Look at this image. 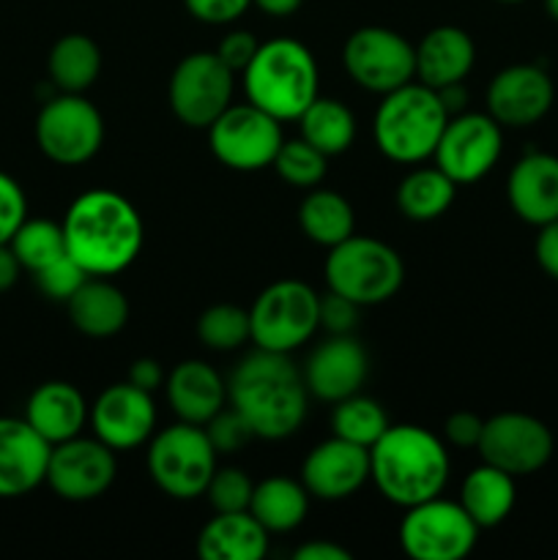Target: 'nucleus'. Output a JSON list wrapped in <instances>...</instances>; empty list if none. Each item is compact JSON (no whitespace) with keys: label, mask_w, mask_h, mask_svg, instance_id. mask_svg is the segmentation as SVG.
Returning <instances> with one entry per match:
<instances>
[{"label":"nucleus","mask_w":558,"mask_h":560,"mask_svg":"<svg viewBox=\"0 0 558 560\" xmlns=\"http://www.w3.org/2000/svg\"><path fill=\"white\" fill-rule=\"evenodd\" d=\"M514 501H518L514 476L496 465L481 463L479 468L468 470L460 485V506L479 525V530L501 525L512 514Z\"/></svg>","instance_id":"obj_28"},{"label":"nucleus","mask_w":558,"mask_h":560,"mask_svg":"<svg viewBox=\"0 0 558 560\" xmlns=\"http://www.w3.org/2000/svg\"><path fill=\"white\" fill-rule=\"evenodd\" d=\"M301 375L312 397L334 405L361 392L370 375V355L350 334H332L312 350Z\"/></svg>","instance_id":"obj_20"},{"label":"nucleus","mask_w":558,"mask_h":560,"mask_svg":"<svg viewBox=\"0 0 558 560\" xmlns=\"http://www.w3.org/2000/svg\"><path fill=\"white\" fill-rule=\"evenodd\" d=\"M405 266L397 252L370 235H350L326 257V284L359 306H377L403 288Z\"/></svg>","instance_id":"obj_6"},{"label":"nucleus","mask_w":558,"mask_h":560,"mask_svg":"<svg viewBox=\"0 0 558 560\" xmlns=\"http://www.w3.org/2000/svg\"><path fill=\"white\" fill-rule=\"evenodd\" d=\"M481 430H485V419H479L470 410H460V413H452L443 424V435L452 446L457 448H476L479 446Z\"/></svg>","instance_id":"obj_45"},{"label":"nucleus","mask_w":558,"mask_h":560,"mask_svg":"<svg viewBox=\"0 0 558 560\" xmlns=\"http://www.w3.org/2000/svg\"><path fill=\"white\" fill-rule=\"evenodd\" d=\"M556 88L542 66L514 63L498 71L487 85V113L509 129L534 126L550 113Z\"/></svg>","instance_id":"obj_18"},{"label":"nucleus","mask_w":558,"mask_h":560,"mask_svg":"<svg viewBox=\"0 0 558 560\" xmlns=\"http://www.w3.org/2000/svg\"><path fill=\"white\" fill-rule=\"evenodd\" d=\"M359 304L328 290L326 295H321V328H326L328 334H350L359 320Z\"/></svg>","instance_id":"obj_42"},{"label":"nucleus","mask_w":558,"mask_h":560,"mask_svg":"<svg viewBox=\"0 0 558 560\" xmlns=\"http://www.w3.org/2000/svg\"><path fill=\"white\" fill-rule=\"evenodd\" d=\"M342 66L356 85L383 96L416 80V47L392 27L367 25L345 42Z\"/></svg>","instance_id":"obj_11"},{"label":"nucleus","mask_w":558,"mask_h":560,"mask_svg":"<svg viewBox=\"0 0 558 560\" xmlns=\"http://www.w3.org/2000/svg\"><path fill=\"white\" fill-rule=\"evenodd\" d=\"M129 383H135L142 392H156L164 383V370L156 359H137L129 370Z\"/></svg>","instance_id":"obj_47"},{"label":"nucleus","mask_w":558,"mask_h":560,"mask_svg":"<svg viewBox=\"0 0 558 560\" xmlns=\"http://www.w3.org/2000/svg\"><path fill=\"white\" fill-rule=\"evenodd\" d=\"M27 219V197L22 186L0 170V246L9 244Z\"/></svg>","instance_id":"obj_41"},{"label":"nucleus","mask_w":558,"mask_h":560,"mask_svg":"<svg viewBox=\"0 0 558 560\" xmlns=\"http://www.w3.org/2000/svg\"><path fill=\"white\" fill-rule=\"evenodd\" d=\"M115 474H118V465H115L113 448L96 435H77L55 443L49 452L44 485L63 501L85 503L102 498L113 487Z\"/></svg>","instance_id":"obj_16"},{"label":"nucleus","mask_w":558,"mask_h":560,"mask_svg":"<svg viewBox=\"0 0 558 560\" xmlns=\"http://www.w3.org/2000/svg\"><path fill=\"white\" fill-rule=\"evenodd\" d=\"M545 9L550 14V20L558 22V0H545Z\"/></svg>","instance_id":"obj_52"},{"label":"nucleus","mask_w":558,"mask_h":560,"mask_svg":"<svg viewBox=\"0 0 558 560\" xmlns=\"http://www.w3.org/2000/svg\"><path fill=\"white\" fill-rule=\"evenodd\" d=\"M88 416L91 408L82 392L66 381L42 383L25 405V421L49 446L80 435L82 427L88 424Z\"/></svg>","instance_id":"obj_24"},{"label":"nucleus","mask_w":558,"mask_h":560,"mask_svg":"<svg viewBox=\"0 0 558 560\" xmlns=\"http://www.w3.org/2000/svg\"><path fill=\"white\" fill-rule=\"evenodd\" d=\"M217 470V448L200 424L178 421L162 432H153L148 443V474L164 495L175 501H195L206 495V487Z\"/></svg>","instance_id":"obj_7"},{"label":"nucleus","mask_w":558,"mask_h":560,"mask_svg":"<svg viewBox=\"0 0 558 560\" xmlns=\"http://www.w3.org/2000/svg\"><path fill=\"white\" fill-rule=\"evenodd\" d=\"M197 337L208 350L230 353V350L244 348L252 342L249 310H241L235 304H213L197 320Z\"/></svg>","instance_id":"obj_36"},{"label":"nucleus","mask_w":558,"mask_h":560,"mask_svg":"<svg viewBox=\"0 0 558 560\" xmlns=\"http://www.w3.org/2000/svg\"><path fill=\"white\" fill-rule=\"evenodd\" d=\"M503 151L501 124L490 113H457L446 120L438 140L435 167L454 184H476L498 164Z\"/></svg>","instance_id":"obj_14"},{"label":"nucleus","mask_w":558,"mask_h":560,"mask_svg":"<svg viewBox=\"0 0 558 560\" xmlns=\"http://www.w3.org/2000/svg\"><path fill=\"white\" fill-rule=\"evenodd\" d=\"M553 448L556 443L545 421L509 410L485 421L476 452L481 454V463L496 465L518 479V476H531L545 468L553 457Z\"/></svg>","instance_id":"obj_15"},{"label":"nucleus","mask_w":558,"mask_h":560,"mask_svg":"<svg viewBox=\"0 0 558 560\" xmlns=\"http://www.w3.org/2000/svg\"><path fill=\"white\" fill-rule=\"evenodd\" d=\"M476 63V44L463 27L438 25L416 44V80L427 88L463 82Z\"/></svg>","instance_id":"obj_23"},{"label":"nucleus","mask_w":558,"mask_h":560,"mask_svg":"<svg viewBox=\"0 0 558 560\" xmlns=\"http://www.w3.org/2000/svg\"><path fill=\"white\" fill-rule=\"evenodd\" d=\"M9 246L20 266L36 273L66 255L63 224L53 222V219H25L14 238L9 241Z\"/></svg>","instance_id":"obj_35"},{"label":"nucleus","mask_w":558,"mask_h":560,"mask_svg":"<svg viewBox=\"0 0 558 560\" xmlns=\"http://www.w3.org/2000/svg\"><path fill=\"white\" fill-rule=\"evenodd\" d=\"M301 137L326 156H339L356 140V118L342 102L317 96L299 118Z\"/></svg>","instance_id":"obj_33"},{"label":"nucleus","mask_w":558,"mask_h":560,"mask_svg":"<svg viewBox=\"0 0 558 560\" xmlns=\"http://www.w3.org/2000/svg\"><path fill=\"white\" fill-rule=\"evenodd\" d=\"M249 323L257 348L290 355L321 328V295L299 279H279L257 295Z\"/></svg>","instance_id":"obj_8"},{"label":"nucleus","mask_w":558,"mask_h":560,"mask_svg":"<svg viewBox=\"0 0 558 560\" xmlns=\"http://www.w3.org/2000/svg\"><path fill=\"white\" fill-rule=\"evenodd\" d=\"M202 430H206L208 441H211V446L217 448V454L241 452V448L255 438L252 427L246 424V419L233 408V405L219 410L213 419H208L206 424H202Z\"/></svg>","instance_id":"obj_40"},{"label":"nucleus","mask_w":558,"mask_h":560,"mask_svg":"<svg viewBox=\"0 0 558 560\" xmlns=\"http://www.w3.org/2000/svg\"><path fill=\"white\" fill-rule=\"evenodd\" d=\"M88 421L93 435L107 443L113 452H131L153 438L156 405L151 392H142L135 383H115L98 394Z\"/></svg>","instance_id":"obj_17"},{"label":"nucleus","mask_w":558,"mask_h":560,"mask_svg":"<svg viewBox=\"0 0 558 560\" xmlns=\"http://www.w3.org/2000/svg\"><path fill=\"white\" fill-rule=\"evenodd\" d=\"M310 509V492L301 481L288 476H268L255 485L249 514L268 534H290L299 528Z\"/></svg>","instance_id":"obj_29"},{"label":"nucleus","mask_w":558,"mask_h":560,"mask_svg":"<svg viewBox=\"0 0 558 560\" xmlns=\"http://www.w3.org/2000/svg\"><path fill=\"white\" fill-rule=\"evenodd\" d=\"M507 200L514 217L534 228L558 219V156L531 151L518 159L507 178Z\"/></svg>","instance_id":"obj_22"},{"label":"nucleus","mask_w":558,"mask_h":560,"mask_svg":"<svg viewBox=\"0 0 558 560\" xmlns=\"http://www.w3.org/2000/svg\"><path fill=\"white\" fill-rule=\"evenodd\" d=\"M38 151L60 167L91 162L104 142V118L82 93H58L36 118Z\"/></svg>","instance_id":"obj_9"},{"label":"nucleus","mask_w":558,"mask_h":560,"mask_svg":"<svg viewBox=\"0 0 558 560\" xmlns=\"http://www.w3.org/2000/svg\"><path fill=\"white\" fill-rule=\"evenodd\" d=\"M241 74L246 102L277 118L279 124L299 120L301 113L321 96L315 55L295 38H271L260 44Z\"/></svg>","instance_id":"obj_4"},{"label":"nucleus","mask_w":558,"mask_h":560,"mask_svg":"<svg viewBox=\"0 0 558 560\" xmlns=\"http://www.w3.org/2000/svg\"><path fill=\"white\" fill-rule=\"evenodd\" d=\"M438 98H441L443 109L449 113V118L457 113H465V102H468V93H465L463 82H454V85L438 88Z\"/></svg>","instance_id":"obj_50"},{"label":"nucleus","mask_w":558,"mask_h":560,"mask_svg":"<svg viewBox=\"0 0 558 560\" xmlns=\"http://www.w3.org/2000/svg\"><path fill=\"white\" fill-rule=\"evenodd\" d=\"M295 560H350V556L345 547L334 545V541H306L301 545L299 550L293 552Z\"/></svg>","instance_id":"obj_48"},{"label":"nucleus","mask_w":558,"mask_h":560,"mask_svg":"<svg viewBox=\"0 0 558 560\" xmlns=\"http://www.w3.org/2000/svg\"><path fill=\"white\" fill-rule=\"evenodd\" d=\"M257 47H260V42H257L249 31H230L228 36L219 42L217 55L233 74H241V71L249 66V60L255 58Z\"/></svg>","instance_id":"obj_44"},{"label":"nucleus","mask_w":558,"mask_h":560,"mask_svg":"<svg viewBox=\"0 0 558 560\" xmlns=\"http://www.w3.org/2000/svg\"><path fill=\"white\" fill-rule=\"evenodd\" d=\"M184 5L195 20L206 22V25H230L244 16L252 0H184Z\"/></svg>","instance_id":"obj_43"},{"label":"nucleus","mask_w":558,"mask_h":560,"mask_svg":"<svg viewBox=\"0 0 558 560\" xmlns=\"http://www.w3.org/2000/svg\"><path fill=\"white\" fill-rule=\"evenodd\" d=\"M71 326L91 339H109L129 323V301L124 290L104 277H88L82 288L66 301Z\"/></svg>","instance_id":"obj_26"},{"label":"nucleus","mask_w":558,"mask_h":560,"mask_svg":"<svg viewBox=\"0 0 558 560\" xmlns=\"http://www.w3.org/2000/svg\"><path fill=\"white\" fill-rule=\"evenodd\" d=\"M282 126L277 118L257 109L255 104H230L211 126L208 145L217 162L239 173L271 167L282 148Z\"/></svg>","instance_id":"obj_12"},{"label":"nucleus","mask_w":558,"mask_h":560,"mask_svg":"<svg viewBox=\"0 0 558 560\" xmlns=\"http://www.w3.org/2000/svg\"><path fill=\"white\" fill-rule=\"evenodd\" d=\"M501 3H523V0H501Z\"/></svg>","instance_id":"obj_53"},{"label":"nucleus","mask_w":558,"mask_h":560,"mask_svg":"<svg viewBox=\"0 0 558 560\" xmlns=\"http://www.w3.org/2000/svg\"><path fill=\"white\" fill-rule=\"evenodd\" d=\"M449 452L419 424H388L370 448V479L388 503L410 509L438 498L449 481Z\"/></svg>","instance_id":"obj_3"},{"label":"nucleus","mask_w":558,"mask_h":560,"mask_svg":"<svg viewBox=\"0 0 558 560\" xmlns=\"http://www.w3.org/2000/svg\"><path fill=\"white\" fill-rule=\"evenodd\" d=\"M235 74L217 52H191L170 77V109L189 129H208L233 104Z\"/></svg>","instance_id":"obj_13"},{"label":"nucleus","mask_w":558,"mask_h":560,"mask_svg":"<svg viewBox=\"0 0 558 560\" xmlns=\"http://www.w3.org/2000/svg\"><path fill=\"white\" fill-rule=\"evenodd\" d=\"M449 113L443 109L435 88L419 80L383 93L372 120L377 151L397 164H419L432 159L443 135Z\"/></svg>","instance_id":"obj_5"},{"label":"nucleus","mask_w":558,"mask_h":560,"mask_svg":"<svg viewBox=\"0 0 558 560\" xmlns=\"http://www.w3.org/2000/svg\"><path fill=\"white\" fill-rule=\"evenodd\" d=\"M457 184L441 167L410 170L397 186V208L405 219L432 222L452 208Z\"/></svg>","instance_id":"obj_31"},{"label":"nucleus","mask_w":558,"mask_h":560,"mask_svg":"<svg viewBox=\"0 0 558 560\" xmlns=\"http://www.w3.org/2000/svg\"><path fill=\"white\" fill-rule=\"evenodd\" d=\"M22 271H25V268L20 266V260H16V255L11 252V246L9 244L0 246V293L14 288Z\"/></svg>","instance_id":"obj_49"},{"label":"nucleus","mask_w":558,"mask_h":560,"mask_svg":"<svg viewBox=\"0 0 558 560\" xmlns=\"http://www.w3.org/2000/svg\"><path fill=\"white\" fill-rule=\"evenodd\" d=\"M49 446L22 419L0 416V498H22L47 479Z\"/></svg>","instance_id":"obj_21"},{"label":"nucleus","mask_w":558,"mask_h":560,"mask_svg":"<svg viewBox=\"0 0 558 560\" xmlns=\"http://www.w3.org/2000/svg\"><path fill=\"white\" fill-rule=\"evenodd\" d=\"M534 255H536V262H539L542 271L558 282V219L542 224L539 235H536Z\"/></svg>","instance_id":"obj_46"},{"label":"nucleus","mask_w":558,"mask_h":560,"mask_svg":"<svg viewBox=\"0 0 558 560\" xmlns=\"http://www.w3.org/2000/svg\"><path fill=\"white\" fill-rule=\"evenodd\" d=\"M388 430V416L381 402L372 397H345L334 402L332 410V432L342 441L356 443V446L372 448V443Z\"/></svg>","instance_id":"obj_34"},{"label":"nucleus","mask_w":558,"mask_h":560,"mask_svg":"<svg viewBox=\"0 0 558 560\" xmlns=\"http://www.w3.org/2000/svg\"><path fill=\"white\" fill-rule=\"evenodd\" d=\"M88 277H91V273H88L69 252H66L63 257H58L55 262H49L47 268L33 273L36 288L42 290L49 301H63V304L82 288V282H85Z\"/></svg>","instance_id":"obj_39"},{"label":"nucleus","mask_w":558,"mask_h":560,"mask_svg":"<svg viewBox=\"0 0 558 560\" xmlns=\"http://www.w3.org/2000/svg\"><path fill=\"white\" fill-rule=\"evenodd\" d=\"M47 71L60 93H85L98 80L102 49L85 33H66L49 49Z\"/></svg>","instance_id":"obj_30"},{"label":"nucleus","mask_w":558,"mask_h":560,"mask_svg":"<svg viewBox=\"0 0 558 560\" xmlns=\"http://www.w3.org/2000/svg\"><path fill=\"white\" fill-rule=\"evenodd\" d=\"M60 224L66 252L91 277H115L126 271L146 241L140 211L113 189L82 191Z\"/></svg>","instance_id":"obj_1"},{"label":"nucleus","mask_w":558,"mask_h":560,"mask_svg":"<svg viewBox=\"0 0 558 560\" xmlns=\"http://www.w3.org/2000/svg\"><path fill=\"white\" fill-rule=\"evenodd\" d=\"M370 479V448L342 438H328L306 454L301 465V485L317 501H345Z\"/></svg>","instance_id":"obj_19"},{"label":"nucleus","mask_w":558,"mask_h":560,"mask_svg":"<svg viewBox=\"0 0 558 560\" xmlns=\"http://www.w3.org/2000/svg\"><path fill=\"white\" fill-rule=\"evenodd\" d=\"M304 0H252V5L263 11L268 16H290L301 9Z\"/></svg>","instance_id":"obj_51"},{"label":"nucleus","mask_w":558,"mask_h":560,"mask_svg":"<svg viewBox=\"0 0 558 560\" xmlns=\"http://www.w3.org/2000/svg\"><path fill=\"white\" fill-rule=\"evenodd\" d=\"M252 490H255V485H252V479L241 468H217L206 487V498L213 512L219 514L249 512Z\"/></svg>","instance_id":"obj_38"},{"label":"nucleus","mask_w":558,"mask_h":560,"mask_svg":"<svg viewBox=\"0 0 558 560\" xmlns=\"http://www.w3.org/2000/svg\"><path fill=\"white\" fill-rule=\"evenodd\" d=\"M326 153H321L304 137H299V140L282 142L271 167L277 170V175L284 184L299 186V189H315L326 178Z\"/></svg>","instance_id":"obj_37"},{"label":"nucleus","mask_w":558,"mask_h":560,"mask_svg":"<svg viewBox=\"0 0 558 560\" xmlns=\"http://www.w3.org/2000/svg\"><path fill=\"white\" fill-rule=\"evenodd\" d=\"M304 375L288 353L260 350L246 355L228 383V402L239 410L260 441H284L306 419Z\"/></svg>","instance_id":"obj_2"},{"label":"nucleus","mask_w":558,"mask_h":560,"mask_svg":"<svg viewBox=\"0 0 558 560\" xmlns=\"http://www.w3.org/2000/svg\"><path fill=\"white\" fill-rule=\"evenodd\" d=\"M299 224L306 238L332 249L353 235L356 217L350 202L339 191L310 189L299 206Z\"/></svg>","instance_id":"obj_32"},{"label":"nucleus","mask_w":558,"mask_h":560,"mask_svg":"<svg viewBox=\"0 0 558 560\" xmlns=\"http://www.w3.org/2000/svg\"><path fill=\"white\" fill-rule=\"evenodd\" d=\"M167 402L181 421L206 424L228 405V383L200 359L181 361L167 377Z\"/></svg>","instance_id":"obj_25"},{"label":"nucleus","mask_w":558,"mask_h":560,"mask_svg":"<svg viewBox=\"0 0 558 560\" xmlns=\"http://www.w3.org/2000/svg\"><path fill=\"white\" fill-rule=\"evenodd\" d=\"M479 541V525L460 501L441 495L405 509L399 523V547L414 560H463Z\"/></svg>","instance_id":"obj_10"},{"label":"nucleus","mask_w":558,"mask_h":560,"mask_svg":"<svg viewBox=\"0 0 558 560\" xmlns=\"http://www.w3.org/2000/svg\"><path fill=\"white\" fill-rule=\"evenodd\" d=\"M268 552V530L249 512H217L197 536L202 560H263Z\"/></svg>","instance_id":"obj_27"}]
</instances>
